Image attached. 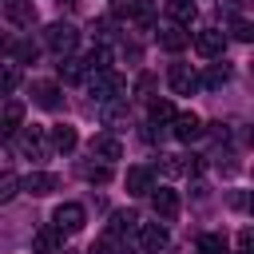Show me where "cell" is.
Instances as JSON below:
<instances>
[{"label": "cell", "instance_id": "1", "mask_svg": "<svg viewBox=\"0 0 254 254\" xmlns=\"http://www.w3.org/2000/svg\"><path fill=\"white\" fill-rule=\"evenodd\" d=\"M123 91H127V83H123V75H115L111 67H103V71H95V75H91V95H95L99 103L123 99Z\"/></svg>", "mask_w": 254, "mask_h": 254}, {"label": "cell", "instance_id": "2", "mask_svg": "<svg viewBox=\"0 0 254 254\" xmlns=\"http://www.w3.org/2000/svg\"><path fill=\"white\" fill-rule=\"evenodd\" d=\"M16 131H20V135H16L20 155H28L32 163L48 159V131H44V127H16Z\"/></svg>", "mask_w": 254, "mask_h": 254}, {"label": "cell", "instance_id": "3", "mask_svg": "<svg viewBox=\"0 0 254 254\" xmlns=\"http://www.w3.org/2000/svg\"><path fill=\"white\" fill-rule=\"evenodd\" d=\"M44 44L64 60V56H71L75 52V44H79V32L71 28V24H48V32H44Z\"/></svg>", "mask_w": 254, "mask_h": 254}, {"label": "cell", "instance_id": "4", "mask_svg": "<svg viewBox=\"0 0 254 254\" xmlns=\"http://www.w3.org/2000/svg\"><path fill=\"white\" fill-rule=\"evenodd\" d=\"M83 222H87V210H83L79 202H60V206H56V214H52V226H56V230H64V234L83 230Z\"/></svg>", "mask_w": 254, "mask_h": 254}, {"label": "cell", "instance_id": "5", "mask_svg": "<svg viewBox=\"0 0 254 254\" xmlns=\"http://www.w3.org/2000/svg\"><path fill=\"white\" fill-rule=\"evenodd\" d=\"M115 16L119 20H131L139 28H155V8L147 0H115Z\"/></svg>", "mask_w": 254, "mask_h": 254}, {"label": "cell", "instance_id": "6", "mask_svg": "<svg viewBox=\"0 0 254 254\" xmlns=\"http://www.w3.org/2000/svg\"><path fill=\"white\" fill-rule=\"evenodd\" d=\"M194 52H198V56H206V60H218V56L226 52V36H222L218 28H206V32H198V36H194Z\"/></svg>", "mask_w": 254, "mask_h": 254}, {"label": "cell", "instance_id": "7", "mask_svg": "<svg viewBox=\"0 0 254 254\" xmlns=\"http://www.w3.org/2000/svg\"><path fill=\"white\" fill-rule=\"evenodd\" d=\"M167 83H171L175 95H194V91H198V75H194L187 64H175V67L167 71Z\"/></svg>", "mask_w": 254, "mask_h": 254}, {"label": "cell", "instance_id": "8", "mask_svg": "<svg viewBox=\"0 0 254 254\" xmlns=\"http://www.w3.org/2000/svg\"><path fill=\"white\" fill-rule=\"evenodd\" d=\"M171 135H175L179 143H190V139H198V135H202V119H198L194 111H183V115H175V119H171Z\"/></svg>", "mask_w": 254, "mask_h": 254}, {"label": "cell", "instance_id": "9", "mask_svg": "<svg viewBox=\"0 0 254 254\" xmlns=\"http://www.w3.org/2000/svg\"><path fill=\"white\" fill-rule=\"evenodd\" d=\"M56 187H60V179H56V175H48V171H32V175H24V179H20V190H28V194H36V198L52 194Z\"/></svg>", "mask_w": 254, "mask_h": 254}, {"label": "cell", "instance_id": "10", "mask_svg": "<svg viewBox=\"0 0 254 254\" xmlns=\"http://www.w3.org/2000/svg\"><path fill=\"white\" fill-rule=\"evenodd\" d=\"M151 206H155V214H159L163 222H175V218H179V194L167 190V187H159V190L151 194Z\"/></svg>", "mask_w": 254, "mask_h": 254}, {"label": "cell", "instance_id": "11", "mask_svg": "<svg viewBox=\"0 0 254 254\" xmlns=\"http://www.w3.org/2000/svg\"><path fill=\"white\" fill-rule=\"evenodd\" d=\"M4 16H8L16 28H32V24H36V4H32V0H4Z\"/></svg>", "mask_w": 254, "mask_h": 254}, {"label": "cell", "instance_id": "12", "mask_svg": "<svg viewBox=\"0 0 254 254\" xmlns=\"http://www.w3.org/2000/svg\"><path fill=\"white\" fill-rule=\"evenodd\" d=\"M32 99H36L44 111H56V107L64 103V99H60V87L48 83V79H36V83H32Z\"/></svg>", "mask_w": 254, "mask_h": 254}, {"label": "cell", "instance_id": "13", "mask_svg": "<svg viewBox=\"0 0 254 254\" xmlns=\"http://www.w3.org/2000/svg\"><path fill=\"white\" fill-rule=\"evenodd\" d=\"M48 139H52V147L64 151V155H71V151L79 147V135H75V127H67V123H56V127L48 131Z\"/></svg>", "mask_w": 254, "mask_h": 254}, {"label": "cell", "instance_id": "14", "mask_svg": "<svg viewBox=\"0 0 254 254\" xmlns=\"http://www.w3.org/2000/svg\"><path fill=\"white\" fill-rule=\"evenodd\" d=\"M91 155L103 159V163H115V159H123V147H119L115 135H95L91 139Z\"/></svg>", "mask_w": 254, "mask_h": 254}, {"label": "cell", "instance_id": "15", "mask_svg": "<svg viewBox=\"0 0 254 254\" xmlns=\"http://www.w3.org/2000/svg\"><path fill=\"white\" fill-rule=\"evenodd\" d=\"M139 242H143V250H147V254H159V250H167V226H159V222H147V226L139 230Z\"/></svg>", "mask_w": 254, "mask_h": 254}, {"label": "cell", "instance_id": "16", "mask_svg": "<svg viewBox=\"0 0 254 254\" xmlns=\"http://www.w3.org/2000/svg\"><path fill=\"white\" fill-rule=\"evenodd\" d=\"M123 183H127V194H151V190H155V183H151V167H131Z\"/></svg>", "mask_w": 254, "mask_h": 254}, {"label": "cell", "instance_id": "17", "mask_svg": "<svg viewBox=\"0 0 254 254\" xmlns=\"http://www.w3.org/2000/svg\"><path fill=\"white\" fill-rule=\"evenodd\" d=\"M32 246H36L40 254H60V246H64V230H56V226H44V230H36Z\"/></svg>", "mask_w": 254, "mask_h": 254}, {"label": "cell", "instance_id": "18", "mask_svg": "<svg viewBox=\"0 0 254 254\" xmlns=\"http://www.w3.org/2000/svg\"><path fill=\"white\" fill-rule=\"evenodd\" d=\"M187 44H190V36L183 32V24H171V28L159 32V48H163V52H183Z\"/></svg>", "mask_w": 254, "mask_h": 254}, {"label": "cell", "instance_id": "19", "mask_svg": "<svg viewBox=\"0 0 254 254\" xmlns=\"http://www.w3.org/2000/svg\"><path fill=\"white\" fill-rule=\"evenodd\" d=\"M20 123H24V103H20V99H8V103L0 107V135L16 131Z\"/></svg>", "mask_w": 254, "mask_h": 254}, {"label": "cell", "instance_id": "20", "mask_svg": "<svg viewBox=\"0 0 254 254\" xmlns=\"http://www.w3.org/2000/svg\"><path fill=\"white\" fill-rule=\"evenodd\" d=\"M194 0H167V16L175 20V24H190L194 20Z\"/></svg>", "mask_w": 254, "mask_h": 254}, {"label": "cell", "instance_id": "21", "mask_svg": "<svg viewBox=\"0 0 254 254\" xmlns=\"http://www.w3.org/2000/svg\"><path fill=\"white\" fill-rule=\"evenodd\" d=\"M226 79H230V67H226V64H210V67H206V75L198 79V87H210V91H218Z\"/></svg>", "mask_w": 254, "mask_h": 254}, {"label": "cell", "instance_id": "22", "mask_svg": "<svg viewBox=\"0 0 254 254\" xmlns=\"http://www.w3.org/2000/svg\"><path fill=\"white\" fill-rule=\"evenodd\" d=\"M83 71H87L83 60H67V56H64V64H60V79H64V83H79Z\"/></svg>", "mask_w": 254, "mask_h": 254}, {"label": "cell", "instance_id": "23", "mask_svg": "<svg viewBox=\"0 0 254 254\" xmlns=\"http://www.w3.org/2000/svg\"><path fill=\"white\" fill-rule=\"evenodd\" d=\"M135 222H139L135 214H115V218H111V226H107V238H123V234H131V230H135Z\"/></svg>", "mask_w": 254, "mask_h": 254}, {"label": "cell", "instance_id": "24", "mask_svg": "<svg viewBox=\"0 0 254 254\" xmlns=\"http://www.w3.org/2000/svg\"><path fill=\"white\" fill-rule=\"evenodd\" d=\"M151 123H171L175 119V107H171V99H151Z\"/></svg>", "mask_w": 254, "mask_h": 254}, {"label": "cell", "instance_id": "25", "mask_svg": "<svg viewBox=\"0 0 254 254\" xmlns=\"http://www.w3.org/2000/svg\"><path fill=\"white\" fill-rule=\"evenodd\" d=\"M83 67H87V71H103V67H111L107 48H91V52H87V60H83Z\"/></svg>", "mask_w": 254, "mask_h": 254}, {"label": "cell", "instance_id": "26", "mask_svg": "<svg viewBox=\"0 0 254 254\" xmlns=\"http://www.w3.org/2000/svg\"><path fill=\"white\" fill-rule=\"evenodd\" d=\"M79 175H83L87 183H107V179H111V167H107V163H99V167H95V163H83Z\"/></svg>", "mask_w": 254, "mask_h": 254}, {"label": "cell", "instance_id": "27", "mask_svg": "<svg viewBox=\"0 0 254 254\" xmlns=\"http://www.w3.org/2000/svg\"><path fill=\"white\" fill-rule=\"evenodd\" d=\"M16 83H20V67L16 64H0V95H8Z\"/></svg>", "mask_w": 254, "mask_h": 254}, {"label": "cell", "instance_id": "28", "mask_svg": "<svg viewBox=\"0 0 254 254\" xmlns=\"http://www.w3.org/2000/svg\"><path fill=\"white\" fill-rule=\"evenodd\" d=\"M16 190H20V175H12V171H0V202L16 198Z\"/></svg>", "mask_w": 254, "mask_h": 254}, {"label": "cell", "instance_id": "29", "mask_svg": "<svg viewBox=\"0 0 254 254\" xmlns=\"http://www.w3.org/2000/svg\"><path fill=\"white\" fill-rule=\"evenodd\" d=\"M198 250L202 254H226V238L222 234H202L198 238Z\"/></svg>", "mask_w": 254, "mask_h": 254}, {"label": "cell", "instance_id": "30", "mask_svg": "<svg viewBox=\"0 0 254 254\" xmlns=\"http://www.w3.org/2000/svg\"><path fill=\"white\" fill-rule=\"evenodd\" d=\"M234 40H242V44H250V40H254V24H246V20H238V24H234Z\"/></svg>", "mask_w": 254, "mask_h": 254}, {"label": "cell", "instance_id": "31", "mask_svg": "<svg viewBox=\"0 0 254 254\" xmlns=\"http://www.w3.org/2000/svg\"><path fill=\"white\" fill-rule=\"evenodd\" d=\"M87 254H115V238H99V242H95Z\"/></svg>", "mask_w": 254, "mask_h": 254}, {"label": "cell", "instance_id": "32", "mask_svg": "<svg viewBox=\"0 0 254 254\" xmlns=\"http://www.w3.org/2000/svg\"><path fill=\"white\" fill-rule=\"evenodd\" d=\"M151 87H155V79H151V75H143V79H139V83H135V95H147V91H151Z\"/></svg>", "mask_w": 254, "mask_h": 254}]
</instances>
